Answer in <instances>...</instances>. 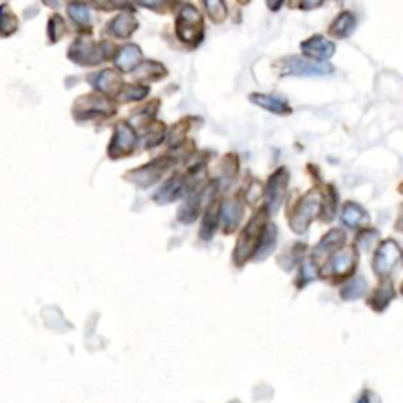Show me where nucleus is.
<instances>
[{
  "label": "nucleus",
  "mask_w": 403,
  "mask_h": 403,
  "mask_svg": "<svg viewBox=\"0 0 403 403\" xmlns=\"http://www.w3.org/2000/svg\"><path fill=\"white\" fill-rule=\"evenodd\" d=\"M268 221L267 208H262L252 220L247 222V226L241 230L237 244L233 251V262L237 267L244 265L247 260L254 257L258 244H260L262 235L265 232Z\"/></svg>",
  "instance_id": "f257e3e1"
},
{
  "label": "nucleus",
  "mask_w": 403,
  "mask_h": 403,
  "mask_svg": "<svg viewBox=\"0 0 403 403\" xmlns=\"http://www.w3.org/2000/svg\"><path fill=\"white\" fill-rule=\"evenodd\" d=\"M321 205H323V195L319 189H310L306 195H303V199L298 202L289 215V224L293 232H306L312 221L319 216Z\"/></svg>",
  "instance_id": "f03ea898"
},
{
  "label": "nucleus",
  "mask_w": 403,
  "mask_h": 403,
  "mask_svg": "<svg viewBox=\"0 0 403 403\" xmlns=\"http://www.w3.org/2000/svg\"><path fill=\"white\" fill-rule=\"evenodd\" d=\"M177 35L184 43L199 44L204 37V18L194 5H183L177 16Z\"/></svg>",
  "instance_id": "7ed1b4c3"
},
{
  "label": "nucleus",
  "mask_w": 403,
  "mask_h": 403,
  "mask_svg": "<svg viewBox=\"0 0 403 403\" xmlns=\"http://www.w3.org/2000/svg\"><path fill=\"white\" fill-rule=\"evenodd\" d=\"M177 164L175 158L163 156L152 161L142 167H137V169L129 170L128 174L125 175V178L131 183L137 184L139 188H150L153 186L154 183H158L161 178L164 177V174L169 169H172Z\"/></svg>",
  "instance_id": "20e7f679"
},
{
  "label": "nucleus",
  "mask_w": 403,
  "mask_h": 403,
  "mask_svg": "<svg viewBox=\"0 0 403 403\" xmlns=\"http://www.w3.org/2000/svg\"><path fill=\"white\" fill-rule=\"evenodd\" d=\"M194 178L195 169L189 172V175H174L169 178V180L158 189V192L154 194V202L159 205H167L181 199L184 194L189 192V189H191L194 184Z\"/></svg>",
  "instance_id": "39448f33"
},
{
  "label": "nucleus",
  "mask_w": 403,
  "mask_h": 403,
  "mask_svg": "<svg viewBox=\"0 0 403 403\" xmlns=\"http://www.w3.org/2000/svg\"><path fill=\"white\" fill-rule=\"evenodd\" d=\"M107 46L109 43L96 44L91 39L79 38L71 46L70 59L79 63V65H98L107 57L109 51H105Z\"/></svg>",
  "instance_id": "423d86ee"
},
{
  "label": "nucleus",
  "mask_w": 403,
  "mask_h": 403,
  "mask_svg": "<svg viewBox=\"0 0 403 403\" xmlns=\"http://www.w3.org/2000/svg\"><path fill=\"white\" fill-rule=\"evenodd\" d=\"M356 263H358V251L355 246H348L331 256L330 262L326 263L328 267L321 274L330 276V278H348L355 271Z\"/></svg>",
  "instance_id": "0eeeda50"
},
{
  "label": "nucleus",
  "mask_w": 403,
  "mask_h": 403,
  "mask_svg": "<svg viewBox=\"0 0 403 403\" xmlns=\"http://www.w3.org/2000/svg\"><path fill=\"white\" fill-rule=\"evenodd\" d=\"M400 260V246L394 240H386L373 257V271L382 279H386Z\"/></svg>",
  "instance_id": "6e6552de"
},
{
  "label": "nucleus",
  "mask_w": 403,
  "mask_h": 403,
  "mask_svg": "<svg viewBox=\"0 0 403 403\" xmlns=\"http://www.w3.org/2000/svg\"><path fill=\"white\" fill-rule=\"evenodd\" d=\"M137 143V134L129 123L120 122L115 126V134L109 143V156L112 159H120L129 154Z\"/></svg>",
  "instance_id": "1a4fd4ad"
},
{
  "label": "nucleus",
  "mask_w": 403,
  "mask_h": 403,
  "mask_svg": "<svg viewBox=\"0 0 403 403\" xmlns=\"http://www.w3.org/2000/svg\"><path fill=\"white\" fill-rule=\"evenodd\" d=\"M287 186H289V172H287L285 167H280L269 178L267 188H265V200H267L265 208H267L268 213L279 210L282 200H284L287 194Z\"/></svg>",
  "instance_id": "9d476101"
},
{
  "label": "nucleus",
  "mask_w": 403,
  "mask_h": 403,
  "mask_svg": "<svg viewBox=\"0 0 403 403\" xmlns=\"http://www.w3.org/2000/svg\"><path fill=\"white\" fill-rule=\"evenodd\" d=\"M332 66L330 63L321 62H309L304 60L301 57H290L284 63V70L282 74L284 76H325V74L331 73Z\"/></svg>",
  "instance_id": "9b49d317"
},
{
  "label": "nucleus",
  "mask_w": 403,
  "mask_h": 403,
  "mask_svg": "<svg viewBox=\"0 0 403 403\" xmlns=\"http://www.w3.org/2000/svg\"><path fill=\"white\" fill-rule=\"evenodd\" d=\"M74 112H76L78 117L87 118L93 117V115H112L115 112V107L107 98L87 95L79 98L76 106H74Z\"/></svg>",
  "instance_id": "f8f14e48"
},
{
  "label": "nucleus",
  "mask_w": 403,
  "mask_h": 403,
  "mask_svg": "<svg viewBox=\"0 0 403 403\" xmlns=\"http://www.w3.org/2000/svg\"><path fill=\"white\" fill-rule=\"evenodd\" d=\"M216 192V181H211L208 186L202 189L199 192H194L184 204L181 205L180 211H178V221L183 224H192L200 215V208L204 200L210 199V195Z\"/></svg>",
  "instance_id": "ddd939ff"
},
{
  "label": "nucleus",
  "mask_w": 403,
  "mask_h": 403,
  "mask_svg": "<svg viewBox=\"0 0 403 403\" xmlns=\"http://www.w3.org/2000/svg\"><path fill=\"white\" fill-rule=\"evenodd\" d=\"M301 51L307 57H310V59L328 60L331 59L334 53H336V44H334L331 39L315 35L312 38H309L307 42L301 43Z\"/></svg>",
  "instance_id": "4468645a"
},
{
  "label": "nucleus",
  "mask_w": 403,
  "mask_h": 403,
  "mask_svg": "<svg viewBox=\"0 0 403 403\" xmlns=\"http://www.w3.org/2000/svg\"><path fill=\"white\" fill-rule=\"evenodd\" d=\"M139 27V22L134 18L132 13H120L109 22L107 32L115 38H128L136 32V28Z\"/></svg>",
  "instance_id": "2eb2a0df"
},
{
  "label": "nucleus",
  "mask_w": 403,
  "mask_h": 403,
  "mask_svg": "<svg viewBox=\"0 0 403 403\" xmlns=\"http://www.w3.org/2000/svg\"><path fill=\"white\" fill-rule=\"evenodd\" d=\"M220 215L224 221V232L232 233L237 230L241 216H243V206L237 200H226L220 206Z\"/></svg>",
  "instance_id": "dca6fc26"
},
{
  "label": "nucleus",
  "mask_w": 403,
  "mask_h": 403,
  "mask_svg": "<svg viewBox=\"0 0 403 403\" xmlns=\"http://www.w3.org/2000/svg\"><path fill=\"white\" fill-rule=\"evenodd\" d=\"M345 243V233L339 229H332L331 232H328L319 244L314 249V258H320L325 256L332 254L334 251H337L339 247Z\"/></svg>",
  "instance_id": "f3484780"
},
{
  "label": "nucleus",
  "mask_w": 403,
  "mask_h": 403,
  "mask_svg": "<svg viewBox=\"0 0 403 403\" xmlns=\"http://www.w3.org/2000/svg\"><path fill=\"white\" fill-rule=\"evenodd\" d=\"M141 57H142V53H141L139 46L126 44V46H123L122 49H120L117 59H115V65H117L120 71L129 73V71L134 70L137 65H139Z\"/></svg>",
  "instance_id": "a211bd4d"
},
{
  "label": "nucleus",
  "mask_w": 403,
  "mask_h": 403,
  "mask_svg": "<svg viewBox=\"0 0 403 403\" xmlns=\"http://www.w3.org/2000/svg\"><path fill=\"white\" fill-rule=\"evenodd\" d=\"M249 100L254 102V105L267 109V111L273 112L276 115H290L292 114V107L287 105L284 100H279V98L271 96V95L254 93V95L249 96Z\"/></svg>",
  "instance_id": "6ab92c4d"
},
{
  "label": "nucleus",
  "mask_w": 403,
  "mask_h": 403,
  "mask_svg": "<svg viewBox=\"0 0 403 403\" xmlns=\"http://www.w3.org/2000/svg\"><path fill=\"white\" fill-rule=\"evenodd\" d=\"M342 222L350 229L359 227L368 221L367 211L356 202H347L342 208Z\"/></svg>",
  "instance_id": "aec40b11"
},
{
  "label": "nucleus",
  "mask_w": 403,
  "mask_h": 403,
  "mask_svg": "<svg viewBox=\"0 0 403 403\" xmlns=\"http://www.w3.org/2000/svg\"><path fill=\"white\" fill-rule=\"evenodd\" d=\"M276 243H278V227H276L274 224H268V226L265 227L260 244H258L256 254L252 258H254V260H265V258H268L269 254L274 251Z\"/></svg>",
  "instance_id": "412c9836"
},
{
  "label": "nucleus",
  "mask_w": 403,
  "mask_h": 403,
  "mask_svg": "<svg viewBox=\"0 0 403 403\" xmlns=\"http://www.w3.org/2000/svg\"><path fill=\"white\" fill-rule=\"evenodd\" d=\"M217 220H220V205L215 204V200H211V204L208 208H206L204 220H202L200 226V238L204 241H210L213 238V235L216 232Z\"/></svg>",
  "instance_id": "4be33fe9"
},
{
  "label": "nucleus",
  "mask_w": 403,
  "mask_h": 403,
  "mask_svg": "<svg viewBox=\"0 0 403 403\" xmlns=\"http://www.w3.org/2000/svg\"><path fill=\"white\" fill-rule=\"evenodd\" d=\"M356 18L350 11H343L337 16L330 28V35L336 38H347L351 35V32L355 30Z\"/></svg>",
  "instance_id": "5701e85b"
},
{
  "label": "nucleus",
  "mask_w": 403,
  "mask_h": 403,
  "mask_svg": "<svg viewBox=\"0 0 403 403\" xmlns=\"http://www.w3.org/2000/svg\"><path fill=\"white\" fill-rule=\"evenodd\" d=\"M167 74L165 68L158 62H143L139 63L137 70L134 71V78L137 80H159Z\"/></svg>",
  "instance_id": "b1692460"
},
{
  "label": "nucleus",
  "mask_w": 403,
  "mask_h": 403,
  "mask_svg": "<svg viewBox=\"0 0 403 403\" xmlns=\"http://www.w3.org/2000/svg\"><path fill=\"white\" fill-rule=\"evenodd\" d=\"M91 84L100 91H105V93H109V91H117L120 89V84H122V79L117 73L114 70H105L100 74H96L95 79L91 80Z\"/></svg>",
  "instance_id": "393cba45"
},
{
  "label": "nucleus",
  "mask_w": 403,
  "mask_h": 403,
  "mask_svg": "<svg viewBox=\"0 0 403 403\" xmlns=\"http://www.w3.org/2000/svg\"><path fill=\"white\" fill-rule=\"evenodd\" d=\"M395 296L393 282L391 280H384L382 285L378 287L377 292L373 293V296L370 299V304L375 310H383L388 304L393 301V298Z\"/></svg>",
  "instance_id": "a878e982"
},
{
  "label": "nucleus",
  "mask_w": 403,
  "mask_h": 403,
  "mask_svg": "<svg viewBox=\"0 0 403 403\" xmlns=\"http://www.w3.org/2000/svg\"><path fill=\"white\" fill-rule=\"evenodd\" d=\"M367 292V282L362 278H353L343 285L341 290V298L345 301H351V299H359L366 295Z\"/></svg>",
  "instance_id": "bb28decb"
},
{
  "label": "nucleus",
  "mask_w": 403,
  "mask_h": 403,
  "mask_svg": "<svg viewBox=\"0 0 403 403\" xmlns=\"http://www.w3.org/2000/svg\"><path fill=\"white\" fill-rule=\"evenodd\" d=\"M148 95V89L142 85H125L117 91V100L122 102L141 101Z\"/></svg>",
  "instance_id": "cd10ccee"
},
{
  "label": "nucleus",
  "mask_w": 403,
  "mask_h": 403,
  "mask_svg": "<svg viewBox=\"0 0 403 403\" xmlns=\"http://www.w3.org/2000/svg\"><path fill=\"white\" fill-rule=\"evenodd\" d=\"M205 8H206V13H208L210 19L213 22H222L224 19L227 18V7L224 2H220V0H215V2H205Z\"/></svg>",
  "instance_id": "c85d7f7f"
},
{
  "label": "nucleus",
  "mask_w": 403,
  "mask_h": 403,
  "mask_svg": "<svg viewBox=\"0 0 403 403\" xmlns=\"http://www.w3.org/2000/svg\"><path fill=\"white\" fill-rule=\"evenodd\" d=\"M68 13L73 18L74 22H78V24H89L90 22V11L87 8V5L84 3H71L70 7H68Z\"/></svg>",
  "instance_id": "c756f323"
},
{
  "label": "nucleus",
  "mask_w": 403,
  "mask_h": 403,
  "mask_svg": "<svg viewBox=\"0 0 403 403\" xmlns=\"http://www.w3.org/2000/svg\"><path fill=\"white\" fill-rule=\"evenodd\" d=\"M336 206H337V195H336V191H334V188L330 186V188H328L325 221H332L334 213H336Z\"/></svg>",
  "instance_id": "7c9ffc66"
},
{
  "label": "nucleus",
  "mask_w": 403,
  "mask_h": 403,
  "mask_svg": "<svg viewBox=\"0 0 403 403\" xmlns=\"http://www.w3.org/2000/svg\"><path fill=\"white\" fill-rule=\"evenodd\" d=\"M316 278V268L312 260H306L301 267V284L306 285Z\"/></svg>",
  "instance_id": "2f4dec72"
},
{
  "label": "nucleus",
  "mask_w": 403,
  "mask_h": 403,
  "mask_svg": "<svg viewBox=\"0 0 403 403\" xmlns=\"http://www.w3.org/2000/svg\"><path fill=\"white\" fill-rule=\"evenodd\" d=\"M377 238H378L377 230H366L364 233H361L358 237V244L362 247V249H368Z\"/></svg>",
  "instance_id": "473e14b6"
},
{
  "label": "nucleus",
  "mask_w": 403,
  "mask_h": 403,
  "mask_svg": "<svg viewBox=\"0 0 403 403\" xmlns=\"http://www.w3.org/2000/svg\"><path fill=\"white\" fill-rule=\"evenodd\" d=\"M359 403H379V399H377L375 394L372 393H364V395L361 397Z\"/></svg>",
  "instance_id": "72a5a7b5"
},
{
  "label": "nucleus",
  "mask_w": 403,
  "mask_h": 403,
  "mask_svg": "<svg viewBox=\"0 0 403 403\" xmlns=\"http://www.w3.org/2000/svg\"><path fill=\"white\" fill-rule=\"evenodd\" d=\"M320 5H321V2H316V3H306V2H304V3H301V8H303V10L316 8V7H320Z\"/></svg>",
  "instance_id": "f704fd0d"
}]
</instances>
